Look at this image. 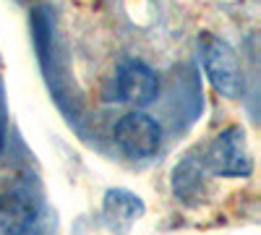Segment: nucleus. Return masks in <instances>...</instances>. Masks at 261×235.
<instances>
[{
    "label": "nucleus",
    "mask_w": 261,
    "mask_h": 235,
    "mask_svg": "<svg viewBox=\"0 0 261 235\" xmlns=\"http://www.w3.org/2000/svg\"><path fill=\"white\" fill-rule=\"evenodd\" d=\"M115 94L120 102L144 108L160 94V79L144 60H125L115 71Z\"/></svg>",
    "instance_id": "20e7f679"
},
{
    "label": "nucleus",
    "mask_w": 261,
    "mask_h": 235,
    "mask_svg": "<svg viewBox=\"0 0 261 235\" xmlns=\"http://www.w3.org/2000/svg\"><path fill=\"white\" fill-rule=\"evenodd\" d=\"M199 53H201L204 71L212 79V84L217 87V92H222L230 99L241 97L243 73H241V66H238V55L227 42L217 39L212 34H204L201 42H199Z\"/></svg>",
    "instance_id": "f257e3e1"
},
{
    "label": "nucleus",
    "mask_w": 261,
    "mask_h": 235,
    "mask_svg": "<svg viewBox=\"0 0 261 235\" xmlns=\"http://www.w3.org/2000/svg\"><path fill=\"white\" fill-rule=\"evenodd\" d=\"M206 165L214 175H225V178H246L251 175L253 162L248 154V146L243 139L241 128H227L214 139Z\"/></svg>",
    "instance_id": "f03ea898"
},
{
    "label": "nucleus",
    "mask_w": 261,
    "mask_h": 235,
    "mask_svg": "<svg viewBox=\"0 0 261 235\" xmlns=\"http://www.w3.org/2000/svg\"><path fill=\"white\" fill-rule=\"evenodd\" d=\"M144 212V204L128 191H110L105 196V220L113 227H128Z\"/></svg>",
    "instance_id": "423d86ee"
},
{
    "label": "nucleus",
    "mask_w": 261,
    "mask_h": 235,
    "mask_svg": "<svg viewBox=\"0 0 261 235\" xmlns=\"http://www.w3.org/2000/svg\"><path fill=\"white\" fill-rule=\"evenodd\" d=\"M201 178H199V170H196L193 162H183L175 170V194H180L183 199H191L193 191H199Z\"/></svg>",
    "instance_id": "0eeeda50"
},
{
    "label": "nucleus",
    "mask_w": 261,
    "mask_h": 235,
    "mask_svg": "<svg viewBox=\"0 0 261 235\" xmlns=\"http://www.w3.org/2000/svg\"><path fill=\"white\" fill-rule=\"evenodd\" d=\"M39 206L27 186H11L0 194V232L27 235L37 222Z\"/></svg>",
    "instance_id": "39448f33"
},
{
    "label": "nucleus",
    "mask_w": 261,
    "mask_h": 235,
    "mask_svg": "<svg viewBox=\"0 0 261 235\" xmlns=\"http://www.w3.org/2000/svg\"><path fill=\"white\" fill-rule=\"evenodd\" d=\"M3 144H6V131H3V123H0V152H3Z\"/></svg>",
    "instance_id": "6e6552de"
},
{
    "label": "nucleus",
    "mask_w": 261,
    "mask_h": 235,
    "mask_svg": "<svg viewBox=\"0 0 261 235\" xmlns=\"http://www.w3.org/2000/svg\"><path fill=\"white\" fill-rule=\"evenodd\" d=\"M115 141L130 157H151L162 144V131L154 118L134 110L115 123Z\"/></svg>",
    "instance_id": "7ed1b4c3"
}]
</instances>
